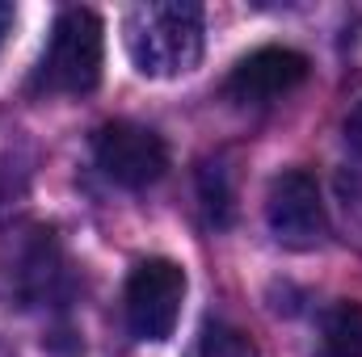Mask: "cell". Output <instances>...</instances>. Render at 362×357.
Instances as JSON below:
<instances>
[{"label":"cell","mask_w":362,"mask_h":357,"mask_svg":"<svg viewBox=\"0 0 362 357\" xmlns=\"http://www.w3.org/2000/svg\"><path fill=\"white\" fill-rule=\"evenodd\" d=\"M181 303H185V269L169 257H148L131 269L122 290V315L135 341H169L177 332Z\"/></svg>","instance_id":"277c9868"},{"label":"cell","mask_w":362,"mask_h":357,"mask_svg":"<svg viewBox=\"0 0 362 357\" xmlns=\"http://www.w3.org/2000/svg\"><path fill=\"white\" fill-rule=\"evenodd\" d=\"M105 25L93 8H64L51 25L47 51L34 72V89L51 97H89L101 85Z\"/></svg>","instance_id":"7a4b0ae2"},{"label":"cell","mask_w":362,"mask_h":357,"mask_svg":"<svg viewBox=\"0 0 362 357\" xmlns=\"http://www.w3.org/2000/svg\"><path fill=\"white\" fill-rule=\"evenodd\" d=\"M308 68H312L308 55L291 47H262L232 68V76L223 80V92L236 105H274L278 97L295 92L308 80Z\"/></svg>","instance_id":"52a82bcc"},{"label":"cell","mask_w":362,"mask_h":357,"mask_svg":"<svg viewBox=\"0 0 362 357\" xmlns=\"http://www.w3.org/2000/svg\"><path fill=\"white\" fill-rule=\"evenodd\" d=\"M346 147L362 160V101H354V109L346 114Z\"/></svg>","instance_id":"8fae6325"},{"label":"cell","mask_w":362,"mask_h":357,"mask_svg":"<svg viewBox=\"0 0 362 357\" xmlns=\"http://www.w3.org/2000/svg\"><path fill=\"white\" fill-rule=\"evenodd\" d=\"M316 357H362V303L346 298L320 315Z\"/></svg>","instance_id":"ba28073f"},{"label":"cell","mask_w":362,"mask_h":357,"mask_svg":"<svg viewBox=\"0 0 362 357\" xmlns=\"http://www.w3.org/2000/svg\"><path fill=\"white\" fill-rule=\"evenodd\" d=\"M202 38H206L202 4H189V0H148V4H135L122 21L127 55L152 80L189 72L202 59Z\"/></svg>","instance_id":"6da1fadb"},{"label":"cell","mask_w":362,"mask_h":357,"mask_svg":"<svg viewBox=\"0 0 362 357\" xmlns=\"http://www.w3.org/2000/svg\"><path fill=\"white\" fill-rule=\"evenodd\" d=\"M198 202H202V219L211 227H228L232 223V173L219 160L198 169Z\"/></svg>","instance_id":"9c48e42d"},{"label":"cell","mask_w":362,"mask_h":357,"mask_svg":"<svg viewBox=\"0 0 362 357\" xmlns=\"http://www.w3.org/2000/svg\"><path fill=\"white\" fill-rule=\"evenodd\" d=\"M0 277L4 294L17 307H64L76 290L72 265L47 227H21L0 248Z\"/></svg>","instance_id":"3957f363"},{"label":"cell","mask_w":362,"mask_h":357,"mask_svg":"<svg viewBox=\"0 0 362 357\" xmlns=\"http://www.w3.org/2000/svg\"><path fill=\"white\" fill-rule=\"evenodd\" d=\"M13 21H17L13 4H4V0H0V47H4V38H8V30H13Z\"/></svg>","instance_id":"7c38bea8"},{"label":"cell","mask_w":362,"mask_h":357,"mask_svg":"<svg viewBox=\"0 0 362 357\" xmlns=\"http://www.w3.org/2000/svg\"><path fill=\"white\" fill-rule=\"evenodd\" d=\"M198 357H262V353H257L249 332H240L236 324L211 320L198 337Z\"/></svg>","instance_id":"30bf717a"},{"label":"cell","mask_w":362,"mask_h":357,"mask_svg":"<svg viewBox=\"0 0 362 357\" xmlns=\"http://www.w3.org/2000/svg\"><path fill=\"white\" fill-rule=\"evenodd\" d=\"M0 357H17V353H13V349H8V345H4V341H0Z\"/></svg>","instance_id":"4fadbf2b"},{"label":"cell","mask_w":362,"mask_h":357,"mask_svg":"<svg viewBox=\"0 0 362 357\" xmlns=\"http://www.w3.org/2000/svg\"><path fill=\"white\" fill-rule=\"evenodd\" d=\"M93 160L105 177L122 189H148L165 177L169 147L152 126L139 122H105L93 131Z\"/></svg>","instance_id":"5b68a950"},{"label":"cell","mask_w":362,"mask_h":357,"mask_svg":"<svg viewBox=\"0 0 362 357\" xmlns=\"http://www.w3.org/2000/svg\"><path fill=\"white\" fill-rule=\"evenodd\" d=\"M266 223L282 248H316L329 231L320 185L308 169H282L266 189Z\"/></svg>","instance_id":"8992f818"}]
</instances>
